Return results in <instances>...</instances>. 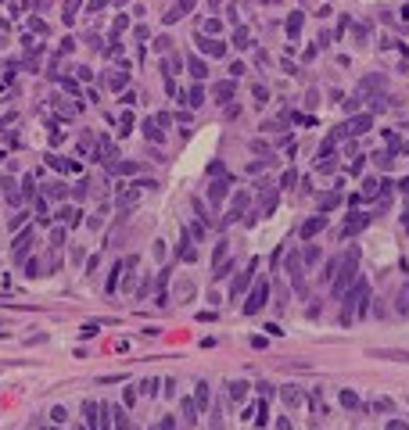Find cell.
Listing matches in <instances>:
<instances>
[{
  "instance_id": "6da1fadb",
  "label": "cell",
  "mask_w": 409,
  "mask_h": 430,
  "mask_svg": "<svg viewBox=\"0 0 409 430\" xmlns=\"http://www.w3.org/2000/svg\"><path fill=\"white\" fill-rule=\"evenodd\" d=\"M356 312L359 316L370 312V287H366V280H359V283L348 287V294H344V301H341V326H352Z\"/></svg>"
},
{
  "instance_id": "7a4b0ae2",
  "label": "cell",
  "mask_w": 409,
  "mask_h": 430,
  "mask_svg": "<svg viewBox=\"0 0 409 430\" xmlns=\"http://www.w3.org/2000/svg\"><path fill=\"white\" fill-rule=\"evenodd\" d=\"M356 269H359V248H348V255H341V265H338V280H334V290L344 294L348 283L356 280Z\"/></svg>"
},
{
  "instance_id": "3957f363",
  "label": "cell",
  "mask_w": 409,
  "mask_h": 430,
  "mask_svg": "<svg viewBox=\"0 0 409 430\" xmlns=\"http://www.w3.org/2000/svg\"><path fill=\"white\" fill-rule=\"evenodd\" d=\"M266 301H269V283L266 280L251 283V294H248V301H244V316H259L262 308H266Z\"/></svg>"
},
{
  "instance_id": "277c9868",
  "label": "cell",
  "mask_w": 409,
  "mask_h": 430,
  "mask_svg": "<svg viewBox=\"0 0 409 430\" xmlns=\"http://www.w3.org/2000/svg\"><path fill=\"white\" fill-rule=\"evenodd\" d=\"M287 276H291V283H294V294H298V298H305L309 290H305V272H302V255H291V258H287Z\"/></svg>"
},
{
  "instance_id": "5b68a950",
  "label": "cell",
  "mask_w": 409,
  "mask_h": 430,
  "mask_svg": "<svg viewBox=\"0 0 409 430\" xmlns=\"http://www.w3.org/2000/svg\"><path fill=\"white\" fill-rule=\"evenodd\" d=\"M370 226V215L366 212H352L348 219H344V226H341V237H356V233H362Z\"/></svg>"
},
{
  "instance_id": "8992f818",
  "label": "cell",
  "mask_w": 409,
  "mask_h": 430,
  "mask_svg": "<svg viewBox=\"0 0 409 430\" xmlns=\"http://www.w3.org/2000/svg\"><path fill=\"white\" fill-rule=\"evenodd\" d=\"M255 265H259V262L251 258V262H248V269H241V272H237V280H233V287H230V298H241L244 290H248L251 276H255Z\"/></svg>"
},
{
  "instance_id": "52a82bcc",
  "label": "cell",
  "mask_w": 409,
  "mask_h": 430,
  "mask_svg": "<svg viewBox=\"0 0 409 430\" xmlns=\"http://www.w3.org/2000/svg\"><path fill=\"white\" fill-rule=\"evenodd\" d=\"M323 230H327V219L323 215H312V219L302 223V237H305V240H316V233H323Z\"/></svg>"
},
{
  "instance_id": "ba28073f",
  "label": "cell",
  "mask_w": 409,
  "mask_h": 430,
  "mask_svg": "<svg viewBox=\"0 0 409 430\" xmlns=\"http://www.w3.org/2000/svg\"><path fill=\"white\" fill-rule=\"evenodd\" d=\"M374 359H392V362H409V351H398V348H370Z\"/></svg>"
},
{
  "instance_id": "9c48e42d",
  "label": "cell",
  "mask_w": 409,
  "mask_h": 430,
  "mask_svg": "<svg viewBox=\"0 0 409 430\" xmlns=\"http://www.w3.org/2000/svg\"><path fill=\"white\" fill-rule=\"evenodd\" d=\"M197 47H201L208 58H223V54H226L223 43H219V40H205V32H197Z\"/></svg>"
},
{
  "instance_id": "30bf717a",
  "label": "cell",
  "mask_w": 409,
  "mask_h": 430,
  "mask_svg": "<svg viewBox=\"0 0 409 430\" xmlns=\"http://www.w3.org/2000/svg\"><path fill=\"white\" fill-rule=\"evenodd\" d=\"M370 126H374V118H370V115H359V118H352V122L344 126L341 133H366Z\"/></svg>"
},
{
  "instance_id": "8fae6325",
  "label": "cell",
  "mask_w": 409,
  "mask_h": 430,
  "mask_svg": "<svg viewBox=\"0 0 409 430\" xmlns=\"http://www.w3.org/2000/svg\"><path fill=\"white\" fill-rule=\"evenodd\" d=\"M226 190H230V179H215L212 187H208V197H212V205H219L226 197Z\"/></svg>"
},
{
  "instance_id": "7c38bea8",
  "label": "cell",
  "mask_w": 409,
  "mask_h": 430,
  "mask_svg": "<svg viewBox=\"0 0 409 430\" xmlns=\"http://www.w3.org/2000/svg\"><path fill=\"white\" fill-rule=\"evenodd\" d=\"M226 395H230V405H237V401H244V395H248V383H244V380L230 383V387H226Z\"/></svg>"
},
{
  "instance_id": "4fadbf2b",
  "label": "cell",
  "mask_w": 409,
  "mask_h": 430,
  "mask_svg": "<svg viewBox=\"0 0 409 430\" xmlns=\"http://www.w3.org/2000/svg\"><path fill=\"white\" fill-rule=\"evenodd\" d=\"M190 7H194V0H180V4H176V7H172V11L165 15V22H169V25H172V22H180V18H183V15L190 11Z\"/></svg>"
},
{
  "instance_id": "5bb4252c",
  "label": "cell",
  "mask_w": 409,
  "mask_h": 430,
  "mask_svg": "<svg viewBox=\"0 0 409 430\" xmlns=\"http://www.w3.org/2000/svg\"><path fill=\"white\" fill-rule=\"evenodd\" d=\"M29 244H33V230H29V233H22V237H18V240H15V248H11V255H15L18 262H22V255L29 251Z\"/></svg>"
},
{
  "instance_id": "9a60e30c",
  "label": "cell",
  "mask_w": 409,
  "mask_h": 430,
  "mask_svg": "<svg viewBox=\"0 0 409 430\" xmlns=\"http://www.w3.org/2000/svg\"><path fill=\"white\" fill-rule=\"evenodd\" d=\"M280 398H284V405H287V409L302 405V391H298V387H284V391H280Z\"/></svg>"
},
{
  "instance_id": "2e32d148",
  "label": "cell",
  "mask_w": 409,
  "mask_h": 430,
  "mask_svg": "<svg viewBox=\"0 0 409 430\" xmlns=\"http://www.w3.org/2000/svg\"><path fill=\"white\" fill-rule=\"evenodd\" d=\"M273 208H277V190L262 194V201H259V212H262V215H273Z\"/></svg>"
},
{
  "instance_id": "e0dca14e",
  "label": "cell",
  "mask_w": 409,
  "mask_h": 430,
  "mask_svg": "<svg viewBox=\"0 0 409 430\" xmlns=\"http://www.w3.org/2000/svg\"><path fill=\"white\" fill-rule=\"evenodd\" d=\"M316 262H320V248H316V244L312 240H309V248L302 251V265H309V269H312V265Z\"/></svg>"
},
{
  "instance_id": "ac0fdd59",
  "label": "cell",
  "mask_w": 409,
  "mask_h": 430,
  "mask_svg": "<svg viewBox=\"0 0 409 430\" xmlns=\"http://www.w3.org/2000/svg\"><path fill=\"white\" fill-rule=\"evenodd\" d=\"M374 413H395V401L388 398V395H377L374 398Z\"/></svg>"
},
{
  "instance_id": "d6986e66",
  "label": "cell",
  "mask_w": 409,
  "mask_h": 430,
  "mask_svg": "<svg viewBox=\"0 0 409 430\" xmlns=\"http://www.w3.org/2000/svg\"><path fill=\"white\" fill-rule=\"evenodd\" d=\"M208 398H212L208 383H197V391H194V401H197V409H208Z\"/></svg>"
},
{
  "instance_id": "ffe728a7",
  "label": "cell",
  "mask_w": 409,
  "mask_h": 430,
  "mask_svg": "<svg viewBox=\"0 0 409 430\" xmlns=\"http://www.w3.org/2000/svg\"><path fill=\"white\" fill-rule=\"evenodd\" d=\"M338 205H341V194H334V190L320 197V212H330V208H338Z\"/></svg>"
},
{
  "instance_id": "44dd1931",
  "label": "cell",
  "mask_w": 409,
  "mask_h": 430,
  "mask_svg": "<svg viewBox=\"0 0 409 430\" xmlns=\"http://www.w3.org/2000/svg\"><path fill=\"white\" fill-rule=\"evenodd\" d=\"M395 308H398V316H409V287H402V290H398Z\"/></svg>"
},
{
  "instance_id": "7402d4cb",
  "label": "cell",
  "mask_w": 409,
  "mask_h": 430,
  "mask_svg": "<svg viewBox=\"0 0 409 430\" xmlns=\"http://www.w3.org/2000/svg\"><path fill=\"white\" fill-rule=\"evenodd\" d=\"M298 32H302V11H294V15L287 18V36H291V40H294Z\"/></svg>"
},
{
  "instance_id": "603a6c76",
  "label": "cell",
  "mask_w": 409,
  "mask_h": 430,
  "mask_svg": "<svg viewBox=\"0 0 409 430\" xmlns=\"http://www.w3.org/2000/svg\"><path fill=\"white\" fill-rule=\"evenodd\" d=\"M341 405L348 409V413H356V409H359V398H356V391H341Z\"/></svg>"
},
{
  "instance_id": "cb8c5ba5",
  "label": "cell",
  "mask_w": 409,
  "mask_h": 430,
  "mask_svg": "<svg viewBox=\"0 0 409 430\" xmlns=\"http://www.w3.org/2000/svg\"><path fill=\"white\" fill-rule=\"evenodd\" d=\"M83 416H86V423H101V416H97V401H83Z\"/></svg>"
},
{
  "instance_id": "d4e9b609",
  "label": "cell",
  "mask_w": 409,
  "mask_h": 430,
  "mask_svg": "<svg viewBox=\"0 0 409 430\" xmlns=\"http://www.w3.org/2000/svg\"><path fill=\"white\" fill-rule=\"evenodd\" d=\"M384 86V76H366L362 79V94H370V90H380Z\"/></svg>"
},
{
  "instance_id": "484cf974",
  "label": "cell",
  "mask_w": 409,
  "mask_h": 430,
  "mask_svg": "<svg viewBox=\"0 0 409 430\" xmlns=\"http://www.w3.org/2000/svg\"><path fill=\"white\" fill-rule=\"evenodd\" d=\"M144 136H147V140H154V143H162V129L154 122H144Z\"/></svg>"
},
{
  "instance_id": "4316f807",
  "label": "cell",
  "mask_w": 409,
  "mask_h": 430,
  "mask_svg": "<svg viewBox=\"0 0 409 430\" xmlns=\"http://www.w3.org/2000/svg\"><path fill=\"white\" fill-rule=\"evenodd\" d=\"M230 94H233V83H230V79L215 86V97H219V100H230Z\"/></svg>"
},
{
  "instance_id": "83f0119b",
  "label": "cell",
  "mask_w": 409,
  "mask_h": 430,
  "mask_svg": "<svg viewBox=\"0 0 409 430\" xmlns=\"http://www.w3.org/2000/svg\"><path fill=\"white\" fill-rule=\"evenodd\" d=\"M205 72H208V68H205V61H197V58L190 61V76H194V79H205Z\"/></svg>"
},
{
  "instance_id": "f1b7e54d",
  "label": "cell",
  "mask_w": 409,
  "mask_h": 430,
  "mask_svg": "<svg viewBox=\"0 0 409 430\" xmlns=\"http://www.w3.org/2000/svg\"><path fill=\"white\" fill-rule=\"evenodd\" d=\"M190 298H194V283L183 280V283H180V301H190Z\"/></svg>"
},
{
  "instance_id": "f546056e",
  "label": "cell",
  "mask_w": 409,
  "mask_h": 430,
  "mask_svg": "<svg viewBox=\"0 0 409 430\" xmlns=\"http://www.w3.org/2000/svg\"><path fill=\"white\" fill-rule=\"evenodd\" d=\"M187 100H190V104H201V100H205V90H201V86H194V90L187 94Z\"/></svg>"
},
{
  "instance_id": "4dcf8cb0",
  "label": "cell",
  "mask_w": 409,
  "mask_h": 430,
  "mask_svg": "<svg viewBox=\"0 0 409 430\" xmlns=\"http://www.w3.org/2000/svg\"><path fill=\"white\" fill-rule=\"evenodd\" d=\"M140 391H144L147 398H154V391H158V380H144V383H140Z\"/></svg>"
},
{
  "instance_id": "1f68e13d",
  "label": "cell",
  "mask_w": 409,
  "mask_h": 430,
  "mask_svg": "<svg viewBox=\"0 0 409 430\" xmlns=\"http://www.w3.org/2000/svg\"><path fill=\"white\" fill-rule=\"evenodd\" d=\"M126 86V76H108V90H122Z\"/></svg>"
},
{
  "instance_id": "d6a6232c",
  "label": "cell",
  "mask_w": 409,
  "mask_h": 430,
  "mask_svg": "<svg viewBox=\"0 0 409 430\" xmlns=\"http://www.w3.org/2000/svg\"><path fill=\"white\" fill-rule=\"evenodd\" d=\"M294 169H291V172H284V179H280V187H284V190H291V187H294Z\"/></svg>"
},
{
  "instance_id": "836d02e7",
  "label": "cell",
  "mask_w": 409,
  "mask_h": 430,
  "mask_svg": "<svg viewBox=\"0 0 409 430\" xmlns=\"http://www.w3.org/2000/svg\"><path fill=\"white\" fill-rule=\"evenodd\" d=\"M205 32H212V36H215V32H223V25L215 22V18H208V22H205Z\"/></svg>"
},
{
  "instance_id": "e575fe53",
  "label": "cell",
  "mask_w": 409,
  "mask_h": 430,
  "mask_svg": "<svg viewBox=\"0 0 409 430\" xmlns=\"http://www.w3.org/2000/svg\"><path fill=\"white\" fill-rule=\"evenodd\" d=\"M230 269H233V258H230V262H219V265H215V276H226Z\"/></svg>"
},
{
  "instance_id": "d590c367",
  "label": "cell",
  "mask_w": 409,
  "mask_h": 430,
  "mask_svg": "<svg viewBox=\"0 0 409 430\" xmlns=\"http://www.w3.org/2000/svg\"><path fill=\"white\" fill-rule=\"evenodd\" d=\"M334 272H338V262L330 258V262H327V269H323V280H334Z\"/></svg>"
},
{
  "instance_id": "8d00e7d4",
  "label": "cell",
  "mask_w": 409,
  "mask_h": 430,
  "mask_svg": "<svg viewBox=\"0 0 409 430\" xmlns=\"http://www.w3.org/2000/svg\"><path fill=\"white\" fill-rule=\"evenodd\" d=\"M29 29H33V32H47V25H43L40 18H29Z\"/></svg>"
},
{
  "instance_id": "74e56055",
  "label": "cell",
  "mask_w": 409,
  "mask_h": 430,
  "mask_svg": "<svg viewBox=\"0 0 409 430\" xmlns=\"http://www.w3.org/2000/svg\"><path fill=\"white\" fill-rule=\"evenodd\" d=\"M122 405H126V409H133V405H136V391H133V387L126 391V401H122Z\"/></svg>"
},
{
  "instance_id": "f35d334b",
  "label": "cell",
  "mask_w": 409,
  "mask_h": 430,
  "mask_svg": "<svg viewBox=\"0 0 409 430\" xmlns=\"http://www.w3.org/2000/svg\"><path fill=\"white\" fill-rule=\"evenodd\" d=\"M219 258H226V240L215 244V258H212V262H219Z\"/></svg>"
},
{
  "instance_id": "ab89813d",
  "label": "cell",
  "mask_w": 409,
  "mask_h": 430,
  "mask_svg": "<svg viewBox=\"0 0 409 430\" xmlns=\"http://www.w3.org/2000/svg\"><path fill=\"white\" fill-rule=\"evenodd\" d=\"M255 419H259V427H266V419H269V413H266V401H262V409H259V416H255Z\"/></svg>"
},
{
  "instance_id": "60d3db41",
  "label": "cell",
  "mask_w": 409,
  "mask_h": 430,
  "mask_svg": "<svg viewBox=\"0 0 409 430\" xmlns=\"http://www.w3.org/2000/svg\"><path fill=\"white\" fill-rule=\"evenodd\" d=\"M388 427L392 430H409V423H402V419H388Z\"/></svg>"
},
{
  "instance_id": "b9f144b4",
  "label": "cell",
  "mask_w": 409,
  "mask_h": 430,
  "mask_svg": "<svg viewBox=\"0 0 409 430\" xmlns=\"http://www.w3.org/2000/svg\"><path fill=\"white\" fill-rule=\"evenodd\" d=\"M402 226H406V233H409V208L402 212Z\"/></svg>"
},
{
  "instance_id": "7bdbcfd3",
  "label": "cell",
  "mask_w": 409,
  "mask_h": 430,
  "mask_svg": "<svg viewBox=\"0 0 409 430\" xmlns=\"http://www.w3.org/2000/svg\"><path fill=\"white\" fill-rule=\"evenodd\" d=\"M406 401H409V398H406Z\"/></svg>"
}]
</instances>
